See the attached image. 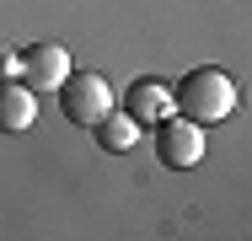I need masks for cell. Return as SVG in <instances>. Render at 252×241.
Segmentation results:
<instances>
[{
    "label": "cell",
    "instance_id": "5",
    "mask_svg": "<svg viewBox=\"0 0 252 241\" xmlns=\"http://www.w3.org/2000/svg\"><path fill=\"white\" fill-rule=\"evenodd\" d=\"M38 123V91L27 81H0V134H27Z\"/></svg>",
    "mask_w": 252,
    "mask_h": 241
},
{
    "label": "cell",
    "instance_id": "4",
    "mask_svg": "<svg viewBox=\"0 0 252 241\" xmlns=\"http://www.w3.org/2000/svg\"><path fill=\"white\" fill-rule=\"evenodd\" d=\"M70 70H75V64H70V48H64V43H49V38H43V43L16 48V81H27L38 96L54 91Z\"/></svg>",
    "mask_w": 252,
    "mask_h": 241
},
{
    "label": "cell",
    "instance_id": "7",
    "mask_svg": "<svg viewBox=\"0 0 252 241\" xmlns=\"http://www.w3.org/2000/svg\"><path fill=\"white\" fill-rule=\"evenodd\" d=\"M92 129H97V145L107 150V155H124V150H134V145H140V123H134V118H129L124 107L102 113Z\"/></svg>",
    "mask_w": 252,
    "mask_h": 241
},
{
    "label": "cell",
    "instance_id": "6",
    "mask_svg": "<svg viewBox=\"0 0 252 241\" xmlns=\"http://www.w3.org/2000/svg\"><path fill=\"white\" fill-rule=\"evenodd\" d=\"M124 113L145 129V123H161L166 113H172V86L166 81H156V75H140L134 86H129V96H124Z\"/></svg>",
    "mask_w": 252,
    "mask_h": 241
},
{
    "label": "cell",
    "instance_id": "2",
    "mask_svg": "<svg viewBox=\"0 0 252 241\" xmlns=\"http://www.w3.org/2000/svg\"><path fill=\"white\" fill-rule=\"evenodd\" d=\"M54 91H59V113L75 129H92L102 113H113V86H107V75H97V70H70Z\"/></svg>",
    "mask_w": 252,
    "mask_h": 241
},
{
    "label": "cell",
    "instance_id": "1",
    "mask_svg": "<svg viewBox=\"0 0 252 241\" xmlns=\"http://www.w3.org/2000/svg\"><path fill=\"white\" fill-rule=\"evenodd\" d=\"M172 113H183L193 123H220L236 113V81L220 64H199L172 86Z\"/></svg>",
    "mask_w": 252,
    "mask_h": 241
},
{
    "label": "cell",
    "instance_id": "8",
    "mask_svg": "<svg viewBox=\"0 0 252 241\" xmlns=\"http://www.w3.org/2000/svg\"><path fill=\"white\" fill-rule=\"evenodd\" d=\"M11 75H16V48L0 43V81H11Z\"/></svg>",
    "mask_w": 252,
    "mask_h": 241
},
{
    "label": "cell",
    "instance_id": "3",
    "mask_svg": "<svg viewBox=\"0 0 252 241\" xmlns=\"http://www.w3.org/2000/svg\"><path fill=\"white\" fill-rule=\"evenodd\" d=\"M151 129H156V155H161L166 172H188V166L204 161V123L183 118V113H166Z\"/></svg>",
    "mask_w": 252,
    "mask_h": 241
}]
</instances>
